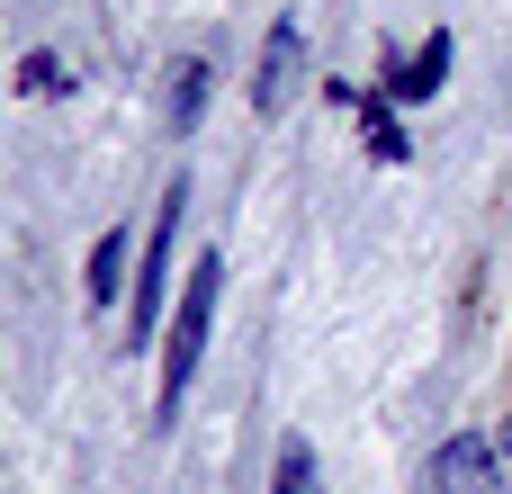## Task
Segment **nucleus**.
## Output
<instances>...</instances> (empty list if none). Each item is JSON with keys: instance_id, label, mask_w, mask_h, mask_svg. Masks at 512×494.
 Wrapping results in <instances>:
<instances>
[{"instance_id": "f257e3e1", "label": "nucleus", "mask_w": 512, "mask_h": 494, "mask_svg": "<svg viewBox=\"0 0 512 494\" xmlns=\"http://www.w3.org/2000/svg\"><path fill=\"white\" fill-rule=\"evenodd\" d=\"M216 297H225V261L207 252V261L189 270L180 306H171V342H162V423L189 405V378H198V360H207V333H216Z\"/></svg>"}, {"instance_id": "f03ea898", "label": "nucleus", "mask_w": 512, "mask_h": 494, "mask_svg": "<svg viewBox=\"0 0 512 494\" xmlns=\"http://www.w3.org/2000/svg\"><path fill=\"white\" fill-rule=\"evenodd\" d=\"M180 216H189V180H171L162 189V216H153V234H144V270H135V315H126V351H144L153 333H162V279H171V243H180Z\"/></svg>"}, {"instance_id": "7ed1b4c3", "label": "nucleus", "mask_w": 512, "mask_h": 494, "mask_svg": "<svg viewBox=\"0 0 512 494\" xmlns=\"http://www.w3.org/2000/svg\"><path fill=\"white\" fill-rule=\"evenodd\" d=\"M297 72H306V27H297V18H279V27L261 36V72H252V108H261V117H279V108L297 99Z\"/></svg>"}, {"instance_id": "20e7f679", "label": "nucleus", "mask_w": 512, "mask_h": 494, "mask_svg": "<svg viewBox=\"0 0 512 494\" xmlns=\"http://www.w3.org/2000/svg\"><path fill=\"white\" fill-rule=\"evenodd\" d=\"M495 477H504V450L486 432H459L432 450V494H495Z\"/></svg>"}, {"instance_id": "39448f33", "label": "nucleus", "mask_w": 512, "mask_h": 494, "mask_svg": "<svg viewBox=\"0 0 512 494\" xmlns=\"http://www.w3.org/2000/svg\"><path fill=\"white\" fill-rule=\"evenodd\" d=\"M342 108L360 117V135H369V153H378V162H405V135H396V117H387V99H378V90H351V81H342Z\"/></svg>"}, {"instance_id": "423d86ee", "label": "nucleus", "mask_w": 512, "mask_h": 494, "mask_svg": "<svg viewBox=\"0 0 512 494\" xmlns=\"http://www.w3.org/2000/svg\"><path fill=\"white\" fill-rule=\"evenodd\" d=\"M441 81H450V36H432V45H423V54H414V63L387 81V99H432Z\"/></svg>"}, {"instance_id": "0eeeda50", "label": "nucleus", "mask_w": 512, "mask_h": 494, "mask_svg": "<svg viewBox=\"0 0 512 494\" xmlns=\"http://www.w3.org/2000/svg\"><path fill=\"white\" fill-rule=\"evenodd\" d=\"M126 234L135 225H108L99 252H90V306H117V270H126Z\"/></svg>"}, {"instance_id": "6e6552de", "label": "nucleus", "mask_w": 512, "mask_h": 494, "mask_svg": "<svg viewBox=\"0 0 512 494\" xmlns=\"http://www.w3.org/2000/svg\"><path fill=\"white\" fill-rule=\"evenodd\" d=\"M315 441H279V468H270V494H315Z\"/></svg>"}, {"instance_id": "1a4fd4ad", "label": "nucleus", "mask_w": 512, "mask_h": 494, "mask_svg": "<svg viewBox=\"0 0 512 494\" xmlns=\"http://www.w3.org/2000/svg\"><path fill=\"white\" fill-rule=\"evenodd\" d=\"M198 108H207V63H198V54H189V63H180V72H171V126H180V135H189V126H198Z\"/></svg>"}, {"instance_id": "9d476101", "label": "nucleus", "mask_w": 512, "mask_h": 494, "mask_svg": "<svg viewBox=\"0 0 512 494\" xmlns=\"http://www.w3.org/2000/svg\"><path fill=\"white\" fill-rule=\"evenodd\" d=\"M54 81H72L54 54H27V63H18V90H27V99H54Z\"/></svg>"}, {"instance_id": "9b49d317", "label": "nucleus", "mask_w": 512, "mask_h": 494, "mask_svg": "<svg viewBox=\"0 0 512 494\" xmlns=\"http://www.w3.org/2000/svg\"><path fill=\"white\" fill-rule=\"evenodd\" d=\"M504 459H512V423H504Z\"/></svg>"}]
</instances>
